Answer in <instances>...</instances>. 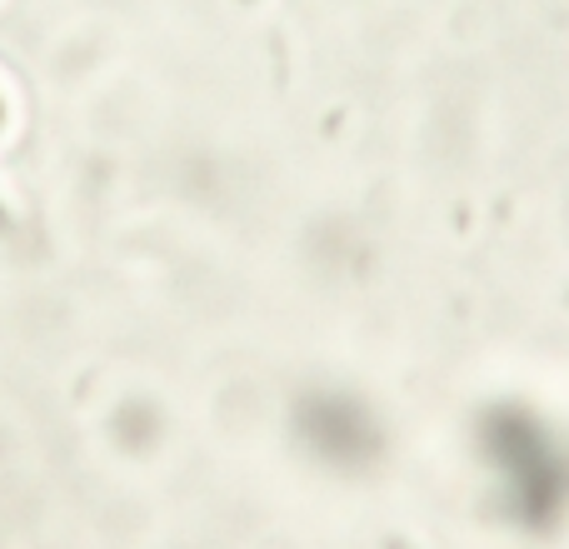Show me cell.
<instances>
[{
    "mask_svg": "<svg viewBox=\"0 0 569 549\" xmlns=\"http://www.w3.org/2000/svg\"><path fill=\"white\" fill-rule=\"evenodd\" d=\"M0 116H6V110H0Z\"/></svg>",
    "mask_w": 569,
    "mask_h": 549,
    "instance_id": "obj_1",
    "label": "cell"
}]
</instances>
